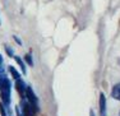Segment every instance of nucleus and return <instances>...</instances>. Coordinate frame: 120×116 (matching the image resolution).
<instances>
[{
    "instance_id": "f257e3e1",
    "label": "nucleus",
    "mask_w": 120,
    "mask_h": 116,
    "mask_svg": "<svg viewBox=\"0 0 120 116\" xmlns=\"http://www.w3.org/2000/svg\"><path fill=\"white\" fill-rule=\"evenodd\" d=\"M22 106H23V116H36L37 107L31 105L30 102H23Z\"/></svg>"
},
{
    "instance_id": "f03ea898",
    "label": "nucleus",
    "mask_w": 120,
    "mask_h": 116,
    "mask_svg": "<svg viewBox=\"0 0 120 116\" xmlns=\"http://www.w3.org/2000/svg\"><path fill=\"white\" fill-rule=\"evenodd\" d=\"M26 94H27V97H28V102H30L31 105H33L35 107H37V97H36V94L33 93V91L32 88H26Z\"/></svg>"
},
{
    "instance_id": "7ed1b4c3",
    "label": "nucleus",
    "mask_w": 120,
    "mask_h": 116,
    "mask_svg": "<svg viewBox=\"0 0 120 116\" xmlns=\"http://www.w3.org/2000/svg\"><path fill=\"white\" fill-rule=\"evenodd\" d=\"M100 112L101 116H106V98L104 93L100 94Z\"/></svg>"
},
{
    "instance_id": "20e7f679",
    "label": "nucleus",
    "mask_w": 120,
    "mask_h": 116,
    "mask_svg": "<svg viewBox=\"0 0 120 116\" xmlns=\"http://www.w3.org/2000/svg\"><path fill=\"white\" fill-rule=\"evenodd\" d=\"M15 88H17V91H18V93L21 96H23L24 94V92H26V84H24V82L22 80L21 78L19 79H17V82H15Z\"/></svg>"
},
{
    "instance_id": "39448f33",
    "label": "nucleus",
    "mask_w": 120,
    "mask_h": 116,
    "mask_svg": "<svg viewBox=\"0 0 120 116\" xmlns=\"http://www.w3.org/2000/svg\"><path fill=\"white\" fill-rule=\"evenodd\" d=\"M0 96H1L3 102L7 103V105H9V102H10V91L1 89V91H0Z\"/></svg>"
},
{
    "instance_id": "423d86ee",
    "label": "nucleus",
    "mask_w": 120,
    "mask_h": 116,
    "mask_svg": "<svg viewBox=\"0 0 120 116\" xmlns=\"http://www.w3.org/2000/svg\"><path fill=\"white\" fill-rule=\"evenodd\" d=\"M111 96H112L115 100L120 101V83H118V84H115V86H114L112 92H111Z\"/></svg>"
},
{
    "instance_id": "0eeeda50",
    "label": "nucleus",
    "mask_w": 120,
    "mask_h": 116,
    "mask_svg": "<svg viewBox=\"0 0 120 116\" xmlns=\"http://www.w3.org/2000/svg\"><path fill=\"white\" fill-rule=\"evenodd\" d=\"M9 72H10V73H12V75H13V78H14V79H15V80H17V79H19V77H21V75H19V73H18V72H17V70H15V69H14V68H13V66H9Z\"/></svg>"
},
{
    "instance_id": "6e6552de",
    "label": "nucleus",
    "mask_w": 120,
    "mask_h": 116,
    "mask_svg": "<svg viewBox=\"0 0 120 116\" xmlns=\"http://www.w3.org/2000/svg\"><path fill=\"white\" fill-rule=\"evenodd\" d=\"M15 61L19 64V66H21V69H22V72L26 73V66H24V64H23V61H22V59L21 58H18V56H15Z\"/></svg>"
},
{
    "instance_id": "1a4fd4ad",
    "label": "nucleus",
    "mask_w": 120,
    "mask_h": 116,
    "mask_svg": "<svg viewBox=\"0 0 120 116\" xmlns=\"http://www.w3.org/2000/svg\"><path fill=\"white\" fill-rule=\"evenodd\" d=\"M24 60L27 61V64L30 65V66H32V65H33V61H32V58H31V55H28V54H27V55L24 56Z\"/></svg>"
},
{
    "instance_id": "9d476101",
    "label": "nucleus",
    "mask_w": 120,
    "mask_h": 116,
    "mask_svg": "<svg viewBox=\"0 0 120 116\" xmlns=\"http://www.w3.org/2000/svg\"><path fill=\"white\" fill-rule=\"evenodd\" d=\"M0 114H1V116H8L7 112H5V109H4V105L0 103Z\"/></svg>"
},
{
    "instance_id": "9b49d317",
    "label": "nucleus",
    "mask_w": 120,
    "mask_h": 116,
    "mask_svg": "<svg viewBox=\"0 0 120 116\" xmlns=\"http://www.w3.org/2000/svg\"><path fill=\"white\" fill-rule=\"evenodd\" d=\"M5 49H7V52L9 54L10 56H13V51H12V49H10V47H8V46H7V47H5Z\"/></svg>"
},
{
    "instance_id": "f8f14e48",
    "label": "nucleus",
    "mask_w": 120,
    "mask_h": 116,
    "mask_svg": "<svg viewBox=\"0 0 120 116\" xmlns=\"http://www.w3.org/2000/svg\"><path fill=\"white\" fill-rule=\"evenodd\" d=\"M14 40H15V41H17V44H19V45H22V42H21V41H19V38H18V37H17V36H14Z\"/></svg>"
},
{
    "instance_id": "ddd939ff",
    "label": "nucleus",
    "mask_w": 120,
    "mask_h": 116,
    "mask_svg": "<svg viewBox=\"0 0 120 116\" xmlns=\"http://www.w3.org/2000/svg\"><path fill=\"white\" fill-rule=\"evenodd\" d=\"M1 63H3V56L0 55V65H1Z\"/></svg>"
},
{
    "instance_id": "4468645a",
    "label": "nucleus",
    "mask_w": 120,
    "mask_h": 116,
    "mask_svg": "<svg viewBox=\"0 0 120 116\" xmlns=\"http://www.w3.org/2000/svg\"><path fill=\"white\" fill-rule=\"evenodd\" d=\"M91 116H93V112H91Z\"/></svg>"
},
{
    "instance_id": "2eb2a0df",
    "label": "nucleus",
    "mask_w": 120,
    "mask_h": 116,
    "mask_svg": "<svg viewBox=\"0 0 120 116\" xmlns=\"http://www.w3.org/2000/svg\"><path fill=\"white\" fill-rule=\"evenodd\" d=\"M119 64H120V59H119Z\"/></svg>"
},
{
    "instance_id": "dca6fc26",
    "label": "nucleus",
    "mask_w": 120,
    "mask_h": 116,
    "mask_svg": "<svg viewBox=\"0 0 120 116\" xmlns=\"http://www.w3.org/2000/svg\"><path fill=\"white\" fill-rule=\"evenodd\" d=\"M18 116H22V115H18Z\"/></svg>"
}]
</instances>
